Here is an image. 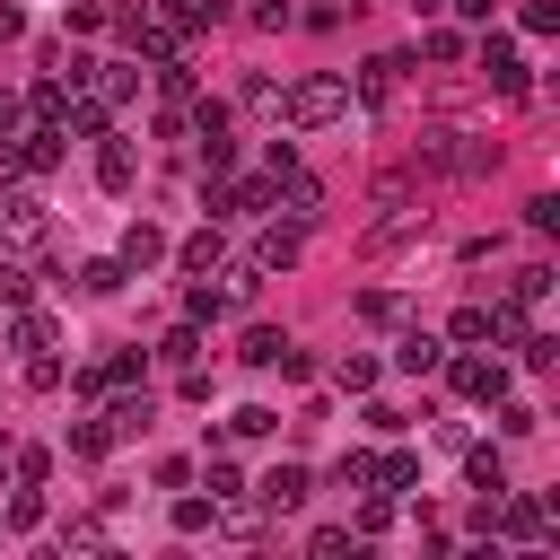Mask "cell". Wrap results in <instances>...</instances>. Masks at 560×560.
Returning a JSON list of instances; mask_svg holds the SVG:
<instances>
[{
  "instance_id": "cell-1",
  "label": "cell",
  "mask_w": 560,
  "mask_h": 560,
  "mask_svg": "<svg viewBox=\"0 0 560 560\" xmlns=\"http://www.w3.org/2000/svg\"><path fill=\"white\" fill-rule=\"evenodd\" d=\"M280 114H289L298 131H324V122L350 114V79H324V70H315V79H298V88L280 96Z\"/></svg>"
},
{
  "instance_id": "cell-2",
  "label": "cell",
  "mask_w": 560,
  "mask_h": 560,
  "mask_svg": "<svg viewBox=\"0 0 560 560\" xmlns=\"http://www.w3.org/2000/svg\"><path fill=\"white\" fill-rule=\"evenodd\" d=\"M446 385H455L464 402H499V394H508V368H499V359H472V350H464V359H446Z\"/></svg>"
},
{
  "instance_id": "cell-3",
  "label": "cell",
  "mask_w": 560,
  "mask_h": 560,
  "mask_svg": "<svg viewBox=\"0 0 560 560\" xmlns=\"http://www.w3.org/2000/svg\"><path fill=\"white\" fill-rule=\"evenodd\" d=\"M481 70H490L499 96H525V52H516L508 35H481Z\"/></svg>"
},
{
  "instance_id": "cell-4",
  "label": "cell",
  "mask_w": 560,
  "mask_h": 560,
  "mask_svg": "<svg viewBox=\"0 0 560 560\" xmlns=\"http://www.w3.org/2000/svg\"><path fill=\"white\" fill-rule=\"evenodd\" d=\"M9 158H18V175H52V166H61V131H52V122H35Z\"/></svg>"
},
{
  "instance_id": "cell-5",
  "label": "cell",
  "mask_w": 560,
  "mask_h": 560,
  "mask_svg": "<svg viewBox=\"0 0 560 560\" xmlns=\"http://www.w3.org/2000/svg\"><path fill=\"white\" fill-rule=\"evenodd\" d=\"M0 236H44V201L18 192V184H0Z\"/></svg>"
},
{
  "instance_id": "cell-6",
  "label": "cell",
  "mask_w": 560,
  "mask_h": 560,
  "mask_svg": "<svg viewBox=\"0 0 560 560\" xmlns=\"http://www.w3.org/2000/svg\"><path fill=\"white\" fill-rule=\"evenodd\" d=\"M131 175H140L131 140H105V149H96V184H105V192H131Z\"/></svg>"
},
{
  "instance_id": "cell-7",
  "label": "cell",
  "mask_w": 560,
  "mask_h": 560,
  "mask_svg": "<svg viewBox=\"0 0 560 560\" xmlns=\"http://www.w3.org/2000/svg\"><path fill=\"white\" fill-rule=\"evenodd\" d=\"M289 262H298V219H289V228H262V236H254V271H289Z\"/></svg>"
},
{
  "instance_id": "cell-8",
  "label": "cell",
  "mask_w": 560,
  "mask_h": 560,
  "mask_svg": "<svg viewBox=\"0 0 560 560\" xmlns=\"http://www.w3.org/2000/svg\"><path fill=\"white\" fill-rule=\"evenodd\" d=\"M262 508H306V464H271L262 472Z\"/></svg>"
},
{
  "instance_id": "cell-9",
  "label": "cell",
  "mask_w": 560,
  "mask_h": 560,
  "mask_svg": "<svg viewBox=\"0 0 560 560\" xmlns=\"http://www.w3.org/2000/svg\"><path fill=\"white\" fill-rule=\"evenodd\" d=\"M149 262H166V236L140 219V228H122V271H149Z\"/></svg>"
},
{
  "instance_id": "cell-10",
  "label": "cell",
  "mask_w": 560,
  "mask_h": 560,
  "mask_svg": "<svg viewBox=\"0 0 560 560\" xmlns=\"http://www.w3.org/2000/svg\"><path fill=\"white\" fill-rule=\"evenodd\" d=\"M438 359H446V350H438V332H402V341H394V368H402V376H429Z\"/></svg>"
},
{
  "instance_id": "cell-11",
  "label": "cell",
  "mask_w": 560,
  "mask_h": 560,
  "mask_svg": "<svg viewBox=\"0 0 560 560\" xmlns=\"http://www.w3.org/2000/svg\"><path fill=\"white\" fill-rule=\"evenodd\" d=\"M88 79H96V96H105V105H122V96L140 88V70H131V61H88Z\"/></svg>"
},
{
  "instance_id": "cell-12",
  "label": "cell",
  "mask_w": 560,
  "mask_h": 560,
  "mask_svg": "<svg viewBox=\"0 0 560 560\" xmlns=\"http://www.w3.org/2000/svg\"><path fill=\"white\" fill-rule=\"evenodd\" d=\"M490 508H499V525H508L516 542H534V534H542V499H490Z\"/></svg>"
},
{
  "instance_id": "cell-13",
  "label": "cell",
  "mask_w": 560,
  "mask_h": 560,
  "mask_svg": "<svg viewBox=\"0 0 560 560\" xmlns=\"http://www.w3.org/2000/svg\"><path fill=\"white\" fill-rule=\"evenodd\" d=\"M464 472H472V490H481V499H499V490H508V464H499L490 446H472V455H464Z\"/></svg>"
},
{
  "instance_id": "cell-14",
  "label": "cell",
  "mask_w": 560,
  "mask_h": 560,
  "mask_svg": "<svg viewBox=\"0 0 560 560\" xmlns=\"http://www.w3.org/2000/svg\"><path fill=\"white\" fill-rule=\"evenodd\" d=\"M394 70H402V61H394V52H376V61L359 70V96H368V105H385V96H394Z\"/></svg>"
},
{
  "instance_id": "cell-15",
  "label": "cell",
  "mask_w": 560,
  "mask_h": 560,
  "mask_svg": "<svg viewBox=\"0 0 560 560\" xmlns=\"http://www.w3.org/2000/svg\"><path fill=\"white\" fill-rule=\"evenodd\" d=\"M228 306H236V289H192V298H184V324H219Z\"/></svg>"
},
{
  "instance_id": "cell-16",
  "label": "cell",
  "mask_w": 560,
  "mask_h": 560,
  "mask_svg": "<svg viewBox=\"0 0 560 560\" xmlns=\"http://www.w3.org/2000/svg\"><path fill=\"white\" fill-rule=\"evenodd\" d=\"M158 359H166V368H192V359H201V324H175V332L158 341Z\"/></svg>"
},
{
  "instance_id": "cell-17",
  "label": "cell",
  "mask_w": 560,
  "mask_h": 560,
  "mask_svg": "<svg viewBox=\"0 0 560 560\" xmlns=\"http://www.w3.org/2000/svg\"><path fill=\"white\" fill-rule=\"evenodd\" d=\"M271 429H280V411H271V402H245V411L228 420V438H245V446H254V438H271Z\"/></svg>"
},
{
  "instance_id": "cell-18",
  "label": "cell",
  "mask_w": 560,
  "mask_h": 560,
  "mask_svg": "<svg viewBox=\"0 0 560 560\" xmlns=\"http://www.w3.org/2000/svg\"><path fill=\"white\" fill-rule=\"evenodd\" d=\"M9 341H18V350H44V341H52V315H35V306H18V324H9Z\"/></svg>"
},
{
  "instance_id": "cell-19",
  "label": "cell",
  "mask_w": 560,
  "mask_h": 560,
  "mask_svg": "<svg viewBox=\"0 0 560 560\" xmlns=\"http://www.w3.org/2000/svg\"><path fill=\"white\" fill-rule=\"evenodd\" d=\"M280 341H289V332H271V324H254V332H245V350H236V359H245V368H271V359H280Z\"/></svg>"
},
{
  "instance_id": "cell-20",
  "label": "cell",
  "mask_w": 560,
  "mask_h": 560,
  "mask_svg": "<svg viewBox=\"0 0 560 560\" xmlns=\"http://www.w3.org/2000/svg\"><path fill=\"white\" fill-rule=\"evenodd\" d=\"M376 481H385V490H420V455H402V446H394V455L376 464Z\"/></svg>"
},
{
  "instance_id": "cell-21",
  "label": "cell",
  "mask_w": 560,
  "mask_h": 560,
  "mask_svg": "<svg viewBox=\"0 0 560 560\" xmlns=\"http://www.w3.org/2000/svg\"><path fill=\"white\" fill-rule=\"evenodd\" d=\"M315 201H324V184H315V175H289V219H298V228L315 219Z\"/></svg>"
},
{
  "instance_id": "cell-22",
  "label": "cell",
  "mask_w": 560,
  "mask_h": 560,
  "mask_svg": "<svg viewBox=\"0 0 560 560\" xmlns=\"http://www.w3.org/2000/svg\"><path fill=\"white\" fill-rule=\"evenodd\" d=\"M332 376H341V394H376V359H359V350H350Z\"/></svg>"
},
{
  "instance_id": "cell-23",
  "label": "cell",
  "mask_w": 560,
  "mask_h": 560,
  "mask_svg": "<svg viewBox=\"0 0 560 560\" xmlns=\"http://www.w3.org/2000/svg\"><path fill=\"white\" fill-rule=\"evenodd\" d=\"M105 429H114V438H140V429H149V394H140V402H114Z\"/></svg>"
},
{
  "instance_id": "cell-24",
  "label": "cell",
  "mask_w": 560,
  "mask_h": 560,
  "mask_svg": "<svg viewBox=\"0 0 560 560\" xmlns=\"http://www.w3.org/2000/svg\"><path fill=\"white\" fill-rule=\"evenodd\" d=\"M105 446H114V429H105V420H88V429H70V455H79V464H96Z\"/></svg>"
},
{
  "instance_id": "cell-25",
  "label": "cell",
  "mask_w": 560,
  "mask_h": 560,
  "mask_svg": "<svg viewBox=\"0 0 560 560\" xmlns=\"http://www.w3.org/2000/svg\"><path fill=\"white\" fill-rule=\"evenodd\" d=\"M219 262V228H201V236H184V271H210Z\"/></svg>"
},
{
  "instance_id": "cell-26",
  "label": "cell",
  "mask_w": 560,
  "mask_h": 560,
  "mask_svg": "<svg viewBox=\"0 0 560 560\" xmlns=\"http://www.w3.org/2000/svg\"><path fill=\"white\" fill-rule=\"evenodd\" d=\"M79 289H88V298H114V289H122V262H88Z\"/></svg>"
},
{
  "instance_id": "cell-27",
  "label": "cell",
  "mask_w": 560,
  "mask_h": 560,
  "mask_svg": "<svg viewBox=\"0 0 560 560\" xmlns=\"http://www.w3.org/2000/svg\"><path fill=\"white\" fill-rule=\"evenodd\" d=\"M542 289H551V271H542V262H525V271H516V280H508V298H516V306H534V298H542Z\"/></svg>"
},
{
  "instance_id": "cell-28",
  "label": "cell",
  "mask_w": 560,
  "mask_h": 560,
  "mask_svg": "<svg viewBox=\"0 0 560 560\" xmlns=\"http://www.w3.org/2000/svg\"><path fill=\"white\" fill-rule=\"evenodd\" d=\"M446 332H455V341H490V306H455Z\"/></svg>"
},
{
  "instance_id": "cell-29",
  "label": "cell",
  "mask_w": 560,
  "mask_h": 560,
  "mask_svg": "<svg viewBox=\"0 0 560 560\" xmlns=\"http://www.w3.org/2000/svg\"><path fill=\"white\" fill-rule=\"evenodd\" d=\"M499 429H508V438H534L542 411H534V402H499Z\"/></svg>"
},
{
  "instance_id": "cell-30",
  "label": "cell",
  "mask_w": 560,
  "mask_h": 560,
  "mask_svg": "<svg viewBox=\"0 0 560 560\" xmlns=\"http://www.w3.org/2000/svg\"><path fill=\"white\" fill-rule=\"evenodd\" d=\"M35 525H44V499L18 490V499H9V534H35Z\"/></svg>"
},
{
  "instance_id": "cell-31",
  "label": "cell",
  "mask_w": 560,
  "mask_h": 560,
  "mask_svg": "<svg viewBox=\"0 0 560 560\" xmlns=\"http://www.w3.org/2000/svg\"><path fill=\"white\" fill-rule=\"evenodd\" d=\"M420 52H429V61H464V35H446V26H429V35H420Z\"/></svg>"
},
{
  "instance_id": "cell-32",
  "label": "cell",
  "mask_w": 560,
  "mask_h": 560,
  "mask_svg": "<svg viewBox=\"0 0 560 560\" xmlns=\"http://www.w3.org/2000/svg\"><path fill=\"white\" fill-rule=\"evenodd\" d=\"M210 516H219V499H175V525H184V534H201Z\"/></svg>"
},
{
  "instance_id": "cell-33",
  "label": "cell",
  "mask_w": 560,
  "mask_h": 560,
  "mask_svg": "<svg viewBox=\"0 0 560 560\" xmlns=\"http://www.w3.org/2000/svg\"><path fill=\"white\" fill-rule=\"evenodd\" d=\"M560 26V0H525V35H551Z\"/></svg>"
},
{
  "instance_id": "cell-34",
  "label": "cell",
  "mask_w": 560,
  "mask_h": 560,
  "mask_svg": "<svg viewBox=\"0 0 560 560\" xmlns=\"http://www.w3.org/2000/svg\"><path fill=\"white\" fill-rule=\"evenodd\" d=\"M262 175H271V184H280V175H298V149H289V140H271V149H262Z\"/></svg>"
},
{
  "instance_id": "cell-35",
  "label": "cell",
  "mask_w": 560,
  "mask_h": 560,
  "mask_svg": "<svg viewBox=\"0 0 560 560\" xmlns=\"http://www.w3.org/2000/svg\"><path fill=\"white\" fill-rule=\"evenodd\" d=\"M359 315H368V324H394L402 306H394V289H368V298H359Z\"/></svg>"
},
{
  "instance_id": "cell-36",
  "label": "cell",
  "mask_w": 560,
  "mask_h": 560,
  "mask_svg": "<svg viewBox=\"0 0 560 560\" xmlns=\"http://www.w3.org/2000/svg\"><path fill=\"white\" fill-rule=\"evenodd\" d=\"M236 490H245V481H236V464H228V455H210V499H236Z\"/></svg>"
},
{
  "instance_id": "cell-37",
  "label": "cell",
  "mask_w": 560,
  "mask_h": 560,
  "mask_svg": "<svg viewBox=\"0 0 560 560\" xmlns=\"http://www.w3.org/2000/svg\"><path fill=\"white\" fill-rule=\"evenodd\" d=\"M26 289H35V280H26L18 262H0V306H26Z\"/></svg>"
},
{
  "instance_id": "cell-38",
  "label": "cell",
  "mask_w": 560,
  "mask_h": 560,
  "mask_svg": "<svg viewBox=\"0 0 560 560\" xmlns=\"http://www.w3.org/2000/svg\"><path fill=\"white\" fill-rule=\"evenodd\" d=\"M289 18H298L289 0H254V26H289Z\"/></svg>"
},
{
  "instance_id": "cell-39",
  "label": "cell",
  "mask_w": 560,
  "mask_h": 560,
  "mask_svg": "<svg viewBox=\"0 0 560 560\" xmlns=\"http://www.w3.org/2000/svg\"><path fill=\"white\" fill-rule=\"evenodd\" d=\"M18 35H26V9H9V0H0V44H18Z\"/></svg>"
},
{
  "instance_id": "cell-40",
  "label": "cell",
  "mask_w": 560,
  "mask_h": 560,
  "mask_svg": "<svg viewBox=\"0 0 560 560\" xmlns=\"http://www.w3.org/2000/svg\"><path fill=\"white\" fill-rule=\"evenodd\" d=\"M18 122H26V105H18V96H9V88H0V140H9V131H18Z\"/></svg>"
}]
</instances>
